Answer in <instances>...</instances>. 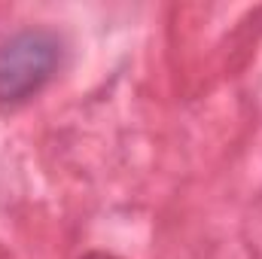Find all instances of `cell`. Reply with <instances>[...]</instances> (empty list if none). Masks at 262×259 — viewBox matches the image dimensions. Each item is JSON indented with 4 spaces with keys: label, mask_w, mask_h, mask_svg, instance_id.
Here are the masks:
<instances>
[{
    "label": "cell",
    "mask_w": 262,
    "mask_h": 259,
    "mask_svg": "<svg viewBox=\"0 0 262 259\" xmlns=\"http://www.w3.org/2000/svg\"><path fill=\"white\" fill-rule=\"evenodd\" d=\"M61 61V40L52 31L28 28L0 43V104L15 107L37 95Z\"/></svg>",
    "instance_id": "obj_1"
},
{
    "label": "cell",
    "mask_w": 262,
    "mask_h": 259,
    "mask_svg": "<svg viewBox=\"0 0 262 259\" xmlns=\"http://www.w3.org/2000/svg\"><path fill=\"white\" fill-rule=\"evenodd\" d=\"M85 259H110V256H104V253H89Z\"/></svg>",
    "instance_id": "obj_2"
}]
</instances>
